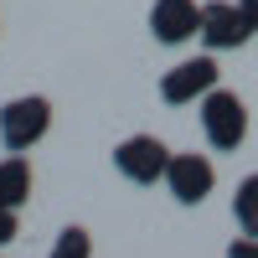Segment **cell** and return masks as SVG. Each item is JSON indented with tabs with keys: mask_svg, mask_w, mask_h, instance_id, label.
<instances>
[{
	"mask_svg": "<svg viewBox=\"0 0 258 258\" xmlns=\"http://www.w3.org/2000/svg\"><path fill=\"white\" fill-rule=\"evenodd\" d=\"M202 31V6L197 0H155L150 6V36L160 47H181Z\"/></svg>",
	"mask_w": 258,
	"mask_h": 258,
	"instance_id": "52a82bcc",
	"label": "cell"
},
{
	"mask_svg": "<svg viewBox=\"0 0 258 258\" xmlns=\"http://www.w3.org/2000/svg\"><path fill=\"white\" fill-rule=\"evenodd\" d=\"M31 186H36V176H31V160L26 155H6V160H0V207L21 212L31 202Z\"/></svg>",
	"mask_w": 258,
	"mask_h": 258,
	"instance_id": "ba28073f",
	"label": "cell"
},
{
	"mask_svg": "<svg viewBox=\"0 0 258 258\" xmlns=\"http://www.w3.org/2000/svg\"><path fill=\"white\" fill-rule=\"evenodd\" d=\"M232 222H238L243 238H258V170L243 176L238 191H232Z\"/></svg>",
	"mask_w": 258,
	"mask_h": 258,
	"instance_id": "9c48e42d",
	"label": "cell"
},
{
	"mask_svg": "<svg viewBox=\"0 0 258 258\" xmlns=\"http://www.w3.org/2000/svg\"><path fill=\"white\" fill-rule=\"evenodd\" d=\"M197 119H202V135H207V145L217 150V155L243 150V140H248V103L232 93V88L217 83V88L197 103Z\"/></svg>",
	"mask_w": 258,
	"mask_h": 258,
	"instance_id": "7a4b0ae2",
	"label": "cell"
},
{
	"mask_svg": "<svg viewBox=\"0 0 258 258\" xmlns=\"http://www.w3.org/2000/svg\"><path fill=\"white\" fill-rule=\"evenodd\" d=\"M47 258H93V232L83 227V222H68V227L57 232V243H52Z\"/></svg>",
	"mask_w": 258,
	"mask_h": 258,
	"instance_id": "30bf717a",
	"label": "cell"
},
{
	"mask_svg": "<svg viewBox=\"0 0 258 258\" xmlns=\"http://www.w3.org/2000/svg\"><path fill=\"white\" fill-rule=\"evenodd\" d=\"M227 258H258V238H232L227 243Z\"/></svg>",
	"mask_w": 258,
	"mask_h": 258,
	"instance_id": "7c38bea8",
	"label": "cell"
},
{
	"mask_svg": "<svg viewBox=\"0 0 258 258\" xmlns=\"http://www.w3.org/2000/svg\"><path fill=\"white\" fill-rule=\"evenodd\" d=\"M21 238V212H11V207H0V253H6L11 243Z\"/></svg>",
	"mask_w": 258,
	"mask_h": 258,
	"instance_id": "8fae6325",
	"label": "cell"
},
{
	"mask_svg": "<svg viewBox=\"0 0 258 258\" xmlns=\"http://www.w3.org/2000/svg\"><path fill=\"white\" fill-rule=\"evenodd\" d=\"M165 165H170V145L160 135H124L114 145V170L129 186H155L165 181Z\"/></svg>",
	"mask_w": 258,
	"mask_h": 258,
	"instance_id": "5b68a950",
	"label": "cell"
},
{
	"mask_svg": "<svg viewBox=\"0 0 258 258\" xmlns=\"http://www.w3.org/2000/svg\"><path fill=\"white\" fill-rule=\"evenodd\" d=\"M52 135V98L47 93H16L0 103V150L6 155H31Z\"/></svg>",
	"mask_w": 258,
	"mask_h": 258,
	"instance_id": "6da1fadb",
	"label": "cell"
},
{
	"mask_svg": "<svg viewBox=\"0 0 258 258\" xmlns=\"http://www.w3.org/2000/svg\"><path fill=\"white\" fill-rule=\"evenodd\" d=\"M197 41L207 52H238L253 41V26H248V16L238 0H202V31Z\"/></svg>",
	"mask_w": 258,
	"mask_h": 258,
	"instance_id": "8992f818",
	"label": "cell"
},
{
	"mask_svg": "<svg viewBox=\"0 0 258 258\" xmlns=\"http://www.w3.org/2000/svg\"><path fill=\"white\" fill-rule=\"evenodd\" d=\"M160 186L170 191L176 207H202L217 191V165H212V155H197V150H170V165H165Z\"/></svg>",
	"mask_w": 258,
	"mask_h": 258,
	"instance_id": "277c9868",
	"label": "cell"
},
{
	"mask_svg": "<svg viewBox=\"0 0 258 258\" xmlns=\"http://www.w3.org/2000/svg\"><path fill=\"white\" fill-rule=\"evenodd\" d=\"M243 6V16H248V26H253V36H258V0H238Z\"/></svg>",
	"mask_w": 258,
	"mask_h": 258,
	"instance_id": "4fadbf2b",
	"label": "cell"
},
{
	"mask_svg": "<svg viewBox=\"0 0 258 258\" xmlns=\"http://www.w3.org/2000/svg\"><path fill=\"white\" fill-rule=\"evenodd\" d=\"M217 83H222L217 52H197V57H181L176 68H165L160 83H155V93H160L165 109H186V103H202Z\"/></svg>",
	"mask_w": 258,
	"mask_h": 258,
	"instance_id": "3957f363",
	"label": "cell"
}]
</instances>
